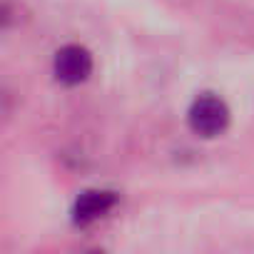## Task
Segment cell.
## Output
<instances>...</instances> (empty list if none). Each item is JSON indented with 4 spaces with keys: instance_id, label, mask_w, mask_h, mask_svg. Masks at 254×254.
<instances>
[{
    "instance_id": "6da1fadb",
    "label": "cell",
    "mask_w": 254,
    "mask_h": 254,
    "mask_svg": "<svg viewBox=\"0 0 254 254\" xmlns=\"http://www.w3.org/2000/svg\"><path fill=\"white\" fill-rule=\"evenodd\" d=\"M187 117H190V127L197 135L217 137L227 130V125H229V107L222 97L204 92L190 105Z\"/></svg>"
},
{
    "instance_id": "7a4b0ae2",
    "label": "cell",
    "mask_w": 254,
    "mask_h": 254,
    "mask_svg": "<svg viewBox=\"0 0 254 254\" xmlns=\"http://www.w3.org/2000/svg\"><path fill=\"white\" fill-rule=\"evenodd\" d=\"M53 70L63 85H80L92 72V55L80 45H65L55 53Z\"/></svg>"
},
{
    "instance_id": "3957f363",
    "label": "cell",
    "mask_w": 254,
    "mask_h": 254,
    "mask_svg": "<svg viewBox=\"0 0 254 254\" xmlns=\"http://www.w3.org/2000/svg\"><path fill=\"white\" fill-rule=\"evenodd\" d=\"M115 204V194L105 192V190H90L82 192L77 197V202L72 204V222L75 224H90L95 219H100L102 214H107Z\"/></svg>"
}]
</instances>
